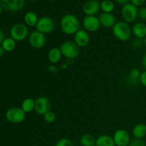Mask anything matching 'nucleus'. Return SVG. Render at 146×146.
Listing matches in <instances>:
<instances>
[{"label":"nucleus","mask_w":146,"mask_h":146,"mask_svg":"<svg viewBox=\"0 0 146 146\" xmlns=\"http://www.w3.org/2000/svg\"><path fill=\"white\" fill-rule=\"evenodd\" d=\"M60 27L64 34L68 36L74 35L80 29L79 20L74 14H65L60 21Z\"/></svg>","instance_id":"obj_1"},{"label":"nucleus","mask_w":146,"mask_h":146,"mask_svg":"<svg viewBox=\"0 0 146 146\" xmlns=\"http://www.w3.org/2000/svg\"><path fill=\"white\" fill-rule=\"evenodd\" d=\"M114 36L121 41H127L131 38L132 31L128 23L124 21H118L112 28Z\"/></svg>","instance_id":"obj_2"},{"label":"nucleus","mask_w":146,"mask_h":146,"mask_svg":"<svg viewBox=\"0 0 146 146\" xmlns=\"http://www.w3.org/2000/svg\"><path fill=\"white\" fill-rule=\"evenodd\" d=\"M63 56L68 60H74L78 56L80 48L74 41H65L59 46Z\"/></svg>","instance_id":"obj_3"},{"label":"nucleus","mask_w":146,"mask_h":146,"mask_svg":"<svg viewBox=\"0 0 146 146\" xmlns=\"http://www.w3.org/2000/svg\"><path fill=\"white\" fill-rule=\"evenodd\" d=\"M10 37L16 41H21L29 35V28L25 24L17 23L11 27L9 31Z\"/></svg>","instance_id":"obj_4"},{"label":"nucleus","mask_w":146,"mask_h":146,"mask_svg":"<svg viewBox=\"0 0 146 146\" xmlns=\"http://www.w3.org/2000/svg\"><path fill=\"white\" fill-rule=\"evenodd\" d=\"M26 113L21 107L14 106L9 108L5 113V118L11 123L18 124L25 120Z\"/></svg>","instance_id":"obj_5"},{"label":"nucleus","mask_w":146,"mask_h":146,"mask_svg":"<svg viewBox=\"0 0 146 146\" xmlns=\"http://www.w3.org/2000/svg\"><path fill=\"white\" fill-rule=\"evenodd\" d=\"M121 16L125 22L128 24L134 22L138 17V7L131 2L124 4L121 8Z\"/></svg>","instance_id":"obj_6"},{"label":"nucleus","mask_w":146,"mask_h":146,"mask_svg":"<svg viewBox=\"0 0 146 146\" xmlns=\"http://www.w3.org/2000/svg\"><path fill=\"white\" fill-rule=\"evenodd\" d=\"M55 29V21L49 17H41L38 19L36 26V30L44 34H48L52 32Z\"/></svg>","instance_id":"obj_7"},{"label":"nucleus","mask_w":146,"mask_h":146,"mask_svg":"<svg viewBox=\"0 0 146 146\" xmlns=\"http://www.w3.org/2000/svg\"><path fill=\"white\" fill-rule=\"evenodd\" d=\"M29 45L34 48H41L45 46L46 38L45 34L39 32L37 30L31 31L28 36Z\"/></svg>","instance_id":"obj_8"},{"label":"nucleus","mask_w":146,"mask_h":146,"mask_svg":"<svg viewBox=\"0 0 146 146\" xmlns=\"http://www.w3.org/2000/svg\"><path fill=\"white\" fill-rule=\"evenodd\" d=\"M115 146H128L131 142V138L128 131L125 129H118L113 135Z\"/></svg>","instance_id":"obj_9"},{"label":"nucleus","mask_w":146,"mask_h":146,"mask_svg":"<svg viewBox=\"0 0 146 146\" xmlns=\"http://www.w3.org/2000/svg\"><path fill=\"white\" fill-rule=\"evenodd\" d=\"M83 27L87 31L95 32L101 27L99 19L96 16H86L82 21Z\"/></svg>","instance_id":"obj_10"},{"label":"nucleus","mask_w":146,"mask_h":146,"mask_svg":"<svg viewBox=\"0 0 146 146\" xmlns=\"http://www.w3.org/2000/svg\"><path fill=\"white\" fill-rule=\"evenodd\" d=\"M0 5L3 10L14 12L24 8L25 0H0Z\"/></svg>","instance_id":"obj_11"},{"label":"nucleus","mask_w":146,"mask_h":146,"mask_svg":"<svg viewBox=\"0 0 146 146\" xmlns=\"http://www.w3.org/2000/svg\"><path fill=\"white\" fill-rule=\"evenodd\" d=\"M51 110V102L48 98L45 96H39L35 100L34 111L37 114L44 115Z\"/></svg>","instance_id":"obj_12"},{"label":"nucleus","mask_w":146,"mask_h":146,"mask_svg":"<svg viewBox=\"0 0 146 146\" xmlns=\"http://www.w3.org/2000/svg\"><path fill=\"white\" fill-rule=\"evenodd\" d=\"M82 10L86 16H96L101 10V3L98 0H88L84 3Z\"/></svg>","instance_id":"obj_13"},{"label":"nucleus","mask_w":146,"mask_h":146,"mask_svg":"<svg viewBox=\"0 0 146 146\" xmlns=\"http://www.w3.org/2000/svg\"><path fill=\"white\" fill-rule=\"evenodd\" d=\"M74 41L79 48L86 47L90 42V36L85 29H79L74 35Z\"/></svg>","instance_id":"obj_14"},{"label":"nucleus","mask_w":146,"mask_h":146,"mask_svg":"<svg viewBox=\"0 0 146 146\" xmlns=\"http://www.w3.org/2000/svg\"><path fill=\"white\" fill-rule=\"evenodd\" d=\"M101 25L104 28H113L116 23V18L112 13L102 12L98 17Z\"/></svg>","instance_id":"obj_15"},{"label":"nucleus","mask_w":146,"mask_h":146,"mask_svg":"<svg viewBox=\"0 0 146 146\" xmlns=\"http://www.w3.org/2000/svg\"><path fill=\"white\" fill-rule=\"evenodd\" d=\"M135 38L143 39L146 36V24L143 22H135L131 28Z\"/></svg>","instance_id":"obj_16"},{"label":"nucleus","mask_w":146,"mask_h":146,"mask_svg":"<svg viewBox=\"0 0 146 146\" xmlns=\"http://www.w3.org/2000/svg\"><path fill=\"white\" fill-rule=\"evenodd\" d=\"M39 18L36 13L32 11H29L24 16V22L28 27H36Z\"/></svg>","instance_id":"obj_17"},{"label":"nucleus","mask_w":146,"mask_h":146,"mask_svg":"<svg viewBox=\"0 0 146 146\" xmlns=\"http://www.w3.org/2000/svg\"><path fill=\"white\" fill-rule=\"evenodd\" d=\"M62 56V54H61L59 47H54L51 48L47 55L48 61L51 64H56L59 62Z\"/></svg>","instance_id":"obj_18"},{"label":"nucleus","mask_w":146,"mask_h":146,"mask_svg":"<svg viewBox=\"0 0 146 146\" xmlns=\"http://www.w3.org/2000/svg\"><path fill=\"white\" fill-rule=\"evenodd\" d=\"M133 136L137 139H143L146 136V124L138 123L132 129Z\"/></svg>","instance_id":"obj_19"},{"label":"nucleus","mask_w":146,"mask_h":146,"mask_svg":"<svg viewBox=\"0 0 146 146\" xmlns=\"http://www.w3.org/2000/svg\"><path fill=\"white\" fill-rule=\"evenodd\" d=\"M96 146H115L112 136L106 134L101 135L96 139Z\"/></svg>","instance_id":"obj_20"},{"label":"nucleus","mask_w":146,"mask_h":146,"mask_svg":"<svg viewBox=\"0 0 146 146\" xmlns=\"http://www.w3.org/2000/svg\"><path fill=\"white\" fill-rule=\"evenodd\" d=\"M1 46L5 52H11L14 51L17 46V41H14L11 37H7L1 43Z\"/></svg>","instance_id":"obj_21"},{"label":"nucleus","mask_w":146,"mask_h":146,"mask_svg":"<svg viewBox=\"0 0 146 146\" xmlns=\"http://www.w3.org/2000/svg\"><path fill=\"white\" fill-rule=\"evenodd\" d=\"M34 107H35V100L31 98H25L22 101L21 105V108L26 113H29L34 111Z\"/></svg>","instance_id":"obj_22"},{"label":"nucleus","mask_w":146,"mask_h":146,"mask_svg":"<svg viewBox=\"0 0 146 146\" xmlns=\"http://www.w3.org/2000/svg\"><path fill=\"white\" fill-rule=\"evenodd\" d=\"M80 143L82 146H91L96 143V139L91 134L85 133L80 138Z\"/></svg>","instance_id":"obj_23"},{"label":"nucleus","mask_w":146,"mask_h":146,"mask_svg":"<svg viewBox=\"0 0 146 146\" xmlns=\"http://www.w3.org/2000/svg\"><path fill=\"white\" fill-rule=\"evenodd\" d=\"M101 9L104 13H112L115 9V4L112 0H104L101 2Z\"/></svg>","instance_id":"obj_24"},{"label":"nucleus","mask_w":146,"mask_h":146,"mask_svg":"<svg viewBox=\"0 0 146 146\" xmlns=\"http://www.w3.org/2000/svg\"><path fill=\"white\" fill-rule=\"evenodd\" d=\"M43 116H44V121L46 123H54L56 121V115L54 111H51V110L46 113Z\"/></svg>","instance_id":"obj_25"},{"label":"nucleus","mask_w":146,"mask_h":146,"mask_svg":"<svg viewBox=\"0 0 146 146\" xmlns=\"http://www.w3.org/2000/svg\"><path fill=\"white\" fill-rule=\"evenodd\" d=\"M54 146H74V143L68 138H64L57 141Z\"/></svg>","instance_id":"obj_26"},{"label":"nucleus","mask_w":146,"mask_h":146,"mask_svg":"<svg viewBox=\"0 0 146 146\" xmlns=\"http://www.w3.org/2000/svg\"><path fill=\"white\" fill-rule=\"evenodd\" d=\"M131 45H132V46L134 48H136V49L141 48V47H143L144 46L143 39L135 38L133 40L132 42H131Z\"/></svg>","instance_id":"obj_27"},{"label":"nucleus","mask_w":146,"mask_h":146,"mask_svg":"<svg viewBox=\"0 0 146 146\" xmlns=\"http://www.w3.org/2000/svg\"><path fill=\"white\" fill-rule=\"evenodd\" d=\"M128 146H146V143L143 139L135 138V139L131 141Z\"/></svg>","instance_id":"obj_28"},{"label":"nucleus","mask_w":146,"mask_h":146,"mask_svg":"<svg viewBox=\"0 0 146 146\" xmlns=\"http://www.w3.org/2000/svg\"><path fill=\"white\" fill-rule=\"evenodd\" d=\"M141 72L140 71L139 69L138 68H133L132 70L130 72L129 76L133 78H135V79L139 80L140 76H141Z\"/></svg>","instance_id":"obj_29"},{"label":"nucleus","mask_w":146,"mask_h":146,"mask_svg":"<svg viewBox=\"0 0 146 146\" xmlns=\"http://www.w3.org/2000/svg\"><path fill=\"white\" fill-rule=\"evenodd\" d=\"M138 17L143 21H146V7H142L138 10Z\"/></svg>","instance_id":"obj_30"},{"label":"nucleus","mask_w":146,"mask_h":146,"mask_svg":"<svg viewBox=\"0 0 146 146\" xmlns=\"http://www.w3.org/2000/svg\"><path fill=\"white\" fill-rule=\"evenodd\" d=\"M130 2L136 7H142L145 3V0H131Z\"/></svg>","instance_id":"obj_31"},{"label":"nucleus","mask_w":146,"mask_h":146,"mask_svg":"<svg viewBox=\"0 0 146 146\" xmlns=\"http://www.w3.org/2000/svg\"><path fill=\"white\" fill-rule=\"evenodd\" d=\"M139 82L142 84L143 86L146 87V71L141 72V76L139 78Z\"/></svg>","instance_id":"obj_32"},{"label":"nucleus","mask_w":146,"mask_h":146,"mask_svg":"<svg viewBox=\"0 0 146 146\" xmlns=\"http://www.w3.org/2000/svg\"><path fill=\"white\" fill-rule=\"evenodd\" d=\"M48 72L51 73V74H56L58 71V68L55 65V64H51L47 68Z\"/></svg>","instance_id":"obj_33"},{"label":"nucleus","mask_w":146,"mask_h":146,"mask_svg":"<svg viewBox=\"0 0 146 146\" xmlns=\"http://www.w3.org/2000/svg\"><path fill=\"white\" fill-rule=\"evenodd\" d=\"M5 33H4V31L2 29H0V44H1V43L5 39Z\"/></svg>","instance_id":"obj_34"},{"label":"nucleus","mask_w":146,"mask_h":146,"mask_svg":"<svg viewBox=\"0 0 146 146\" xmlns=\"http://www.w3.org/2000/svg\"><path fill=\"white\" fill-rule=\"evenodd\" d=\"M131 0H114L115 2H116L117 4H121V5H124L125 4H128L130 2Z\"/></svg>","instance_id":"obj_35"},{"label":"nucleus","mask_w":146,"mask_h":146,"mask_svg":"<svg viewBox=\"0 0 146 146\" xmlns=\"http://www.w3.org/2000/svg\"><path fill=\"white\" fill-rule=\"evenodd\" d=\"M142 66L144 68V69L146 71V54L143 56L142 58Z\"/></svg>","instance_id":"obj_36"},{"label":"nucleus","mask_w":146,"mask_h":146,"mask_svg":"<svg viewBox=\"0 0 146 146\" xmlns=\"http://www.w3.org/2000/svg\"><path fill=\"white\" fill-rule=\"evenodd\" d=\"M60 68H61V70H66L67 68H68V65H67L66 64H61V66H60Z\"/></svg>","instance_id":"obj_37"},{"label":"nucleus","mask_w":146,"mask_h":146,"mask_svg":"<svg viewBox=\"0 0 146 146\" xmlns=\"http://www.w3.org/2000/svg\"><path fill=\"white\" fill-rule=\"evenodd\" d=\"M4 53H5V51H4V48H2V46H0V57L2 56L4 54Z\"/></svg>","instance_id":"obj_38"},{"label":"nucleus","mask_w":146,"mask_h":146,"mask_svg":"<svg viewBox=\"0 0 146 146\" xmlns=\"http://www.w3.org/2000/svg\"><path fill=\"white\" fill-rule=\"evenodd\" d=\"M143 44H144V46L146 47V36L143 38Z\"/></svg>","instance_id":"obj_39"},{"label":"nucleus","mask_w":146,"mask_h":146,"mask_svg":"<svg viewBox=\"0 0 146 146\" xmlns=\"http://www.w3.org/2000/svg\"><path fill=\"white\" fill-rule=\"evenodd\" d=\"M2 11H3V9H2V7H1V6L0 5V14H1V13H2Z\"/></svg>","instance_id":"obj_40"},{"label":"nucleus","mask_w":146,"mask_h":146,"mask_svg":"<svg viewBox=\"0 0 146 146\" xmlns=\"http://www.w3.org/2000/svg\"><path fill=\"white\" fill-rule=\"evenodd\" d=\"M30 1H38V0H29Z\"/></svg>","instance_id":"obj_41"},{"label":"nucleus","mask_w":146,"mask_h":146,"mask_svg":"<svg viewBox=\"0 0 146 146\" xmlns=\"http://www.w3.org/2000/svg\"><path fill=\"white\" fill-rule=\"evenodd\" d=\"M91 146H96V143H95V144H94V145H92Z\"/></svg>","instance_id":"obj_42"}]
</instances>
